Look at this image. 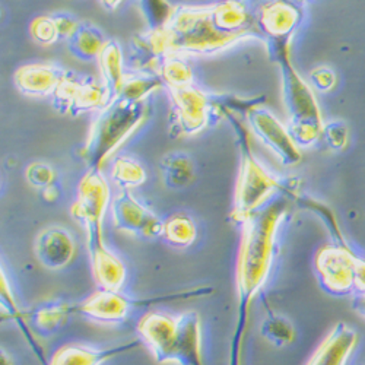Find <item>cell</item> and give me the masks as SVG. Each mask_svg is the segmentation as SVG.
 Returning <instances> with one entry per match:
<instances>
[{
  "label": "cell",
  "instance_id": "obj_1",
  "mask_svg": "<svg viewBox=\"0 0 365 365\" xmlns=\"http://www.w3.org/2000/svg\"><path fill=\"white\" fill-rule=\"evenodd\" d=\"M288 210V199L279 196L264 203L242 224V237L235 266L237 320L230 346L228 365H242V345L249 327L255 297L266 285L277 252L279 225Z\"/></svg>",
  "mask_w": 365,
  "mask_h": 365
},
{
  "label": "cell",
  "instance_id": "obj_2",
  "mask_svg": "<svg viewBox=\"0 0 365 365\" xmlns=\"http://www.w3.org/2000/svg\"><path fill=\"white\" fill-rule=\"evenodd\" d=\"M167 56H207L225 50L245 38L222 33L212 15V6H175L164 28Z\"/></svg>",
  "mask_w": 365,
  "mask_h": 365
},
{
  "label": "cell",
  "instance_id": "obj_3",
  "mask_svg": "<svg viewBox=\"0 0 365 365\" xmlns=\"http://www.w3.org/2000/svg\"><path fill=\"white\" fill-rule=\"evenodd\" d=\"M148 114L146 101L132 103L115 98L107 104L91 126L88 139L81 149V158L88 170H100L113 152L139 129Z\"/></svg>",
  "mask_w": 365,
  "mask_h": 365
},
{
  "label": "cell",
  "instance_id": "obj_4",
  "mask_svg": "<svg viewBox=\"0 0 365 365\" xmlns=\"http://www.w3.org/2000/svg\"><path fill=\"white\" fill-rule=\"evenodd\" d=\"M224 117L231 123L241 155L240 174L234 195L232 220L238 224H245L256 210L269 202L270 196L277 190H282V181L273 177L264 170L253 154L252 138L249 130L242 126L237 115L231 111H222Z\"/></svg>",
  "mask_w": 365,
  "mask_h": 365
},
{
  "label": "cell",
  "instance_id": "obj_5",
  "mask_svg": "<svg viewBox=\"0 0 365 365\" xmlns=\"http://www.w3.org/2000/svg\"><path fill=\"white\" fill-rule=\"evenodd\" d=\"M291 40H267V54L281 68L282 96L289 115V126L314 123L324 125L313 89L301 78L291 62Z\"/></svg>",
  "mask_w": 365,
  "mask_h": 365
},
{
  "label": "cell",
  "instance_id": "obj_6",
  "mask_svg": "<svg viewBox=\"0 0 365 365\" xmlns=\"http://www.w3.org/2000/svg\"><path fill=\"white\" fill-rule=\"evenodd\" d=\"M212 288H195L189 291H181L175 294H168L164 297L154 298H130L123 295L120 291H107L98 289L91 294L83 301L75 304V314H81L93 322L104 323V324H117L123 323L135 309H140L145 306H152V304L175 301V299H190L206 297L212 294Z\"/></svg>",
  "mask_w": 365,
  "mask_h": 365
},
{
  "label": "cell",
  "instance_id": "obj_7",
  "mask_svg": "<svg viewBox=\"0 0 365 365\" xmlns=\"http://www.w3.org/2000/svg\"><path fill=\"white\" fill-rule=\"evenodd\" d=\"M110 200V189L101 170H88L82 177L78 197L72 205V217L86 230L88 250L96 252L106 247L103 220Z\"/></svg>",
  "mask_w": 365,
  "mask_h": 365
},
{
  "label": "cell",
  "instance_id": "obj_8",
  "mask_svg": "<svg viewBox=\"0 0 365 365\" xmlns=\"http://www.w3.org/2000/svg\"><path fill=\"white\" fill-rule=\"evenodd\" d=\"M168 91L173 101L171 133L174 136L199 133L224 117L215 106L214 94L205 93L195 85Z\"/></svg>",
  "mask_w": 365,
  "mask_h": 365
},
{
  "label": "cell",
  "instance_id": "obj_9",
  "mask_svg": "<svg viewBox=\"0 0 365 365\" xmlns=\"http://www.w3.org/2000/svg\"><path fill=\"white\" fill-rule=\"evenodd\" d=\"M358 257L349 245L330 242L319 249L314 257V269L320 287L327 294L336 297L354 294Z\"/></svg>",
  "mask_w": 365,
  "mask_h": 365
},
{
  "label": "cell",
  "instance_id": "obj_10",
  "mask_svg": "<svg viewBox=\"0 0 365 365\" xmlns=\"http://www.w3.org/2000/svg\"><path fill=\"white\" fill-rule=\"evenodd\" d=\"M107 104L110 98L103 82L93 78H76L71 72L53 94L54 108L72 117L103 110Z\"/></svg>",
  "mask_w": 365,
  "mask_h": 365
},
{
  "label": "cell",
  "instance_id": "obj_11",
  "mask_svg": "<svg viewBox=\"0 0 365 365\" xmlns=\"http://www.w3.org/2000/svg\"><path fill=\"white\" fill-rule=\"evenodd\" d=\"M246 120L253 133L275 154L287 167L301 161V152L294 142L288 128L263 106L252 108L246 114Z\"/></svg>",
  "mask_w": 365,
  "mask_h": 365
},
{
  "label": "cell",
  "instance_id": "obj_12",
  "mask_svg": "<svg viewBox=\"0 0 365 365\" xmlns=\"http://www.w3.org/2000/svg\"><path fill=\"white\" fill-rule=\"evenodd\" d=\"M113 222L115 230L146 238L161 237L163 224L158 217L145 207L130 190H121L113 200Z\"/></svg>",
  "mask_w": 365,
  "mask_h": 365
},
{
  "label": "cell",
  "instance_id": "obj_13",
  "mask_svg": "<svg viewBox=\"0 0 365 365\" xmlns=\"http://www.w3.org/2000/svg\"><path fill=\"white\" fill-rule=\"evenodd\" d=\"M139 339L149 348L158 364L173 362L178 323L163 312H148L138 322Z\"/></svg>",
  "mask_w": 365,
  "mask_h": 365
},
{
  "label": "cell",
  "instance_id": "obj_14",
  "mask_svg": "<svg viewBox=\"0 0 365 365\" xmlns=\"http://www.w3.org/2000/svg\"><path fill=\"white\" fill-rule=\"evenodd\" d=\"M257 18V26L266 40H291L302 21V9L292 2L266 4Z\"/></svg>",
  "mask_w": 365,
  "mask_h": 365
},
{
  "label": "cell",
  "instance_id": "obj_15",
  "mask_svg": "<svg viewBox=\"0 0 365 365\" xmlns=\"http://www.w3.org/2000/svg\"><path fill=\"white\" fill-rule=\"evenodd\" d=\"M37 260L50 270H60L72 263L76 246L71 232L63 227H48L43 230L34 245Z\"/></svg>",
  "mask_w": 365,
  "mask_h": 365
},
{
  "label": "cell",
  "instance_id": "obj_16",
  "mask_svg": "<svg viewBox=\"0 0 365 365\" xmlns=\"http://www.w3.org/2000/svg\"><path fill=\"white\" fill-rule=\"evenodd\" d=\"M140 339L107 348H93L81 344H66L54 351L47 365H103L107 361L140 348Z\"/></svg>",
  "mask_w": 365,
  "mask_h": 365
},
{
  "label": "cell",
  "instance_id": "obj_17",
  "mask_svg": "<svg viewBox=\"0 0 365 365\" xmlns=\"http://www.w3.org/2000/svg\"><path fill=\"white\" fill-rule=\"evenodd\" d=\"M359 336L346 323H336L313 352L306 365H346L358 345Z\"/></svg>",
  "mask_w": 365,
  "mask_h": 365
},
{
  "label": "cell",
  "instance_id": "obj_18",
  "mask_svg": "<svg viewBox=\"0 0 365 365\" xmlns=\"http://www.w3.org/2000/svg\"><path fill=\"white\" fill-rule=\"evenodd\" d=\"M68 71L54 65H26L15 72V85L21 93L34 97L53 96L68 76Z\"/></svg>",
  "mask_w": 365,
  "mask_h": 365
},
{
  "label": "cell",
  "instance_id": "obj_19",
  "mask_svg": "<svg viewBox=\"0 0 365 365\" xmlns=\"http://www.w3.org/2000/svg\"><path fill=\"white\" fill-rule=\"evenodd\" d=\"M178 330L173 362L178 365H203L200 319L196 312L177 316Z\"/></svg>",
  "mask_w": 365,
  "mask_h": 365
},
{
  "label": "cell",
  "instance_id": "obj_20",
  "mask_svg": "<svg viewBox=\"0 0 365 365\" xmlns=\"http://www.w3.org/2000/svg\"><path fill=\"white\" fill-rule=\"evenodd\" d=\"M167 56L164 29L138 34L132 40L130 62L135 72L158 73L163 60Z\"/></svg>",
  "mask_w": 365,
  "mask_h": 365
},
{
  "label": "cell",
  "instance_id": "obj_21",
  "mask_svg": "<svg viewBox=\"0 0 365 365\" xmlns=\"http://www.w3.org/2000/svg\"><path fill=\"white\" fill-rule=\"evenodd\" d=\"M72 314H75V304L63 299H51L38 304L29 312L28 320L36 333L41 336H50L62 329Z\"/></svg>",
  "mask_w": 365,
  "mask_h": 365
},
{
  "label": "cell",
  "instance_id": "obj_22",
  "mask_svg": "<svg viewBox=\"0 0 365 365\" xmlns=\"http://www.w3.org/2000/svg\"><path fill=\"white\" fill-rule=\"evenodd\" d=\"M103 83L108 93L110 103L115 100L120 94L121 85L125 82L126 72H125V57L121 47L117 41L110 40L107 41L103 53L98 57Z\"/></svg>",
  "mask_w": 365,
  "mask_h": 365
},
{
  "label": "cell",
  "instance_id": "obj_23",
  "mask_svg": "<svg viewBox=\"0 0 365 365\" xmlns=\"http://www.w3.org/2000/svg\"><path fill=\"white\" fill-rule=\"evenodd\" d=\"M107 41L100 29L88 22H79L76 31L68 40L69 53L82 62L98 58Z\"/></svg>",
  "mask_w": 365,
  "mask_h": 365
},
{
  "label": "cell",
  "instance_id": "obj_24",
  "mask_svg": "<svg viewBox=\"0 0 365 365\" xmlns=\"http://www.w3.org/2000/svg\"><path fill=\"white\" fill-rule=\"evenodd\" d=\"M160 168L164 175L165 186L170 189H182L195 180V164L185 152L173 150L163 157Z\"/></svg>",
  "mask_w": 365,
  "mask_h": 365
},
{
  "label": "cell",
  "instance_id": "obj_25",
  "mask_svg": "<svg viewBox=\"0 0 365 365\" xmlns=\"http://www.w3.org/2000/svg\"><path fill=\"white\" fill-rule=\"evenodd\" d=\"M2 314H4V317L8 316L11 320L18 323V326L21 327V330L25 334V338H26L29 346H31V349L36 352L37 358L40 359L41 365H47L48 359L44 358L43 348L40 346V344L36 339L34 330L29 329V326L26 323L28 314H24L22 310L18 307V304H16V301L14 298V294H12V289H11V287L8 284L5 270H2Z\"/></svg>",
  "mask_w": 365,
  "mask_h": 365
},
{
  "label": "cell",
  "instance_id": "obj_26",
  "mask_svg": "<svg viewBox=\"0 0 365 365\" xmlns=\"http://www.w3.org/2000/svg\"><path fill=\"white\" fill-rule=\"evenodd\" d=\"M165 86L160 73L149 72H133L130 75L126 73L125 82L121 85L120 94L117 98L139 103L146 101V97L155 91Z\"/></svg>",
  "mask_w": 365,
  "mask_h": 365
},
{
  "label": "cell",
  "instance_id": "obj_27",
  "mask_svg": "<svg viewBox=\"0 0 365 365\" xmlns=\"http://www.w3.org/2000/svg\"><path fill=\"white\" fill-rule=\"evenodd\" d=\"M161 237L173 247L186 249L196 241L197 227L189 215L175 214L164 221Z\"/></svg>",
  "mask_w": 365,
  "mask_h": 365
},
{
  "label": "cell",
  "instance_id": "obj_28",
  "mask_svg": "<svg viewBox=\"0 0 365 365\" xmlns=\"http://www.w3.org/2000/svg\"><path fill=\"white\" fill-rule=\"evenodd\" d=\"M158 73L168 89H181L195 85V73L185 56H165Z\"/></svg>",
  "mask_w": 365,
  "mask_h": 365
},
{
  "label": "cell",
  "instance_id": "obj_29",
  "mask_svg": "<svg viewBox=\"0 0 365 365\" xmlns=\"http://www.w3.org/2000/svg\"><path fill=\"white\" fill-rule=\"evenodd\" d=\"M262 336L277 348L288 346L295 339V329L292 323L277 313H269L260 326Z\"/></svg>",
  "mask_w": 365,
  "mask_h": 365
},
{
  "label": "cell",
  "instance_id": "obj_30",
  "mask_svg": "<svg viewBox=\"0 0 365 365\" xmlns=\"http://www.w3.org/2000/svg\"><path fill=\"white\" fill-rule=\"evenodd\" d=\"M111 177L120 187L129 190L130 187L143 185L146 181V171L138 161L129 157H120L113 164Z\"/></svg>",
  "mask_w": 365,
  "mask_h": 365
},
{
  "label": "cell",
  "instance_id": "obj_31",
  "mask_svg": "<svg viewBox=\"0 0 365 365\" xmlns=\"http://www.w3.org/2000/svg\"><path fill=\"white\" fill-rule=\"evenodd\" d=\"M140 8L152 31L164 29L175 11V6L168 2H142Z\"/></svg>",
  "mask_w": 365,
  "mask_h": 365
},
{
  "label": "cell",
  "instance_id": "obj_32",
  "mask_svg": "<svg viewBox=\"0 0 365 365\" xmlns=\"http://www.w3.org/2000/svg\"><path fill=\"white\" fill-rule=\"evenodd\" d=\"M31 36L41 46H51L60 40L57 26L51 16H38L31 22Z\"/></svg>",
  "mask_w": 365,
  "mask_h": 365
},
{
  "label": "cell",
  "instance_id": "obj_33",
  "mask_svg": "<svg viewBox=\"0 0 365 365\" xmlns=\"http://www.w3.org/2000/svg\"><path fill=\"white\" fill-rule=\"evenodd\" d=\"M25 177L29 185L41 190L56 182V173L46 163H34L29 165L25 171Z\"/></svg>",
  "mask_w": 365,
  "mask_h": 365
},
{
  "label": "cell",
  "instance_id": "obj_34",
  "mask_svg": "<svg viewBox=\"0 0 365 365\" xmlns=\"http://www.w3.org/2000/svg\"><path fill=\"white\" fill-rule=\"evenodd\" d=\"M322 136L324 138L327 146L333 150H344L349 139L348 128L342 121H330V123L324 125Z\"/></svg>",
  "mask_w": 365,
  "mask_h": 365
},
{
  "label": "cell",
  "instance_id": "obj_35",
  "mask_svg": "<svg viewBox=\"0 0 365 365\" xmlns=\"http://www.w3.org/2000/svg\"><path fill=\"white\" fill-rule=\"evenodd\" d=\"M310 79L316 89L322 93H329L336 85V75L329 68H317L310 73Z\"/></svg>",
  "mask_w": 365,
  "mask_h": 365
},
{
  "label": "cell",
  "instance_id": "obj_36",
  "mask_svg": "<svg viewBox=\"0 0 365 365\" xmlns=\"http://www.w3.org/2000/svg\"><path fill=\"white\" fill-rule=\"evenodd\" d=\"M51 18H53V21L57 26V33H58L60 40H62V38L69 40L71 36L76 31V28L79 25V22H76L75 18H72L71 15L63 14V12L54 14V15H51Z\"/></svg>",
  "mask_w": 365,
  "mask_h": 365
},
{
  "label": "cell",
  "instance_id": "obj_37",
  "mask_svg": "<svg viewBox=\"0 0 365 365\" xmlns=\"http://www.w3.org/2000/svg\"><path fill=\"white\" fill-rule=\"evenodd\" d=\"M354 295L365 297V259L362 257H358V262H356Z\"/></svg>",
  "mask_w": 365,
  "mask_h": 365
},
{
  "label": "cell",
  "instance_id": "obj_38",
  "mask_svg": "<svg viewBox=\"0 0 365 365\" xmlns=\"http://www.w3.org/2000/svg\"><path fill=\"white\" fill-rule=\"evenodd\" d=\"M352 309L365 319V297L362 295H354L352 299Z\"/></svg>",
  "mask_w": 365,
  "mask_h": 365
},
{
  "label": "cell",
  "instance_id": "obj_39",
  "mask_svg": "<svg viewBox=\"0 0 365 365\" xmlns=\"http://www.w3.org/2000/svg\"><path fill=\"white\" fill-rule=\"evenodd\" d=\"M43 192V196H44V200H47V202H54V200H57L58 199V189H57V186H56V182L54 185H51V186H48V187H46L44 190H41Z\"/></svg>",
  "mask_w": 365,
  "mask_h": 365
},
{
  "label": "cell",
  "instance_id": "obj_40",
  "mask_svg": "<svg viewBox=\"0 0 365 365\" xmlns=\"http://www.w3.org/2000/svg\"><path fill=\"white\" fill-rule=\"evenodd\" d=\"M2 365H14L12 358L5 351H2Z\"/></svg>",
  "mask_w": 365,
  "mask_h": 365
},
{
  "label": "cell",
  "instance_id": "obj_41",
  "mask_svg": "<svg viewBox=\"0 0 365 365\" xmlns=\"http://www.w3.org/2000/svg\"><path fill=\"white\" fill-rule=\"evenodd\" d=\"M101 5H103V6H110L111 11H115V8L120 6L121 4H120V2H103Z\"/></svg>",
  "mask_w": 365,
  "mask_h": 365
}]
</instances>
